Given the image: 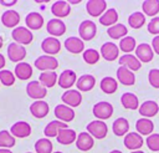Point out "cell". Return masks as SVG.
Instances as JSON below:
<instances>
[{"label": "cell", "instance_id": "obj_3", "mask_svg": "<svg viewBox=\"0 0 159 153\" xmlns=\"http://www.w3.org/2000/svg\"><path fill=\"white\" fill-rule=\"evenodd\" d=\"M86 131L96 139H103L107 133H108V127L106 124V122L103 121H99V119H96V121H92L87 124L86 127Z\"/></svg>", "mask_w": 159, "mask_h": 153}, {"label": "cell", "instance_id": "obj_34", "mask_svg": "<svg viewBox=\"0 0 159 153\" xmlns=\"http://www.w3.org/2000/svg\"><path fill=\"white\" fill-rule=\"evenodd\" d=\"M57 81H58V77H57V73H56L55 71L41 72L40 76H39V82H40L42 86H45L46 88L53 87Z\"/></svg>", "mask_w": 159, "mask_h": 153}, {"label": "cell", "instance_id": "obj_36", "mask_svg": "<svg viewBox=\"0 0 159 153\" xmlns=\"http://www.w3.org/2000/svg\"><path fill=\"white\" fill-rule=\"evenodd\" d=\"M118 21V12L116 9H107L106 12L99 17V22L104 26H113Z\"/></svg>", "mask_w": 159, "mask_h": 153}, {"label": "cell", "instance_id": "obj_11", "mask_svg": "<svg viewBox=\"0 0 159 153\" xmlns=\"http://www.w3.org/2000/svg\"><path fill=\"white\" fill-rule=\"evenodd\" d=\"M53 113H55V117L58 121L65 122V123L71 122V121L75 119V111L71 107H68V106H66L63 103L57 104L55 107V109H53Z\"/></svg>", "mask_w": 159, "mask_h": 153}, {"label": "cell", "instance_id": "obj_55", "mask_svg": "<svg viewBox=\"0 0 159 153\" xmlns=\"http://www.w3.org/2000/svg\"><path fill=\"white\" fill-rule=\"evenodd\" d=\"M130 153H144V152L139 149V151H133V152H130Z\"/></svg>", "mask_w": 159, "mask_h": 153}, {"label": "cell", "instance_id": "obj_38", "mask_svg": "<svg viewBox=\"0 0 159 153\" xmlns=\"http://www.w3.org/2000/svg\"><path fill=\"white\" fill-rule=\"evenodd\" d=\"M142 9H143V14L155 17V15L159 12V0H145L142 4Z\"/></svg>", "mask_w": 159, "mask_h": 153}, {"label": "cell", "instance_id": "obj_13", "mask_svg": "<svg viewBox=\"0 0 159 153\" xmlns=\"http://www.w3.org/2000/svg\"><path fill=\"white\" fill-rule=\"evenodd\" d=\"M10 133L15 138H25V137H29L31 134V126L27 122H25V121H17V122H15L11 126Z\"/></svg>", "mask_w": 159, "mask_h": 153}, {"label": "cell", "instance_id": "obj_44", "mask_svg": "<svg viewBox=\"0 0 159 153\" xmlns=\"http://www.w3.org/2000/svg\"><path fill=\"white\" fill-rule=\"evenodd\" d=\"M0 83L4 86H12L15 83V73L10 70H1L0 71Z\"/></svg>", "mask_w": 159, "mask_h": 153}, {"label": "cell", "instance_id": "obj_53", "mask_svg": "<svg viewBox=\"0 0 159 153\" xmlns=\"http://www.w3.org/2000/svg\"><path fill=\"white\" fill-rule=\"evenodd\" d=\"M2 44H4V39H2V36L0 35V49L2 47Z\"/></svg>", "mask_w": 159, "mask_h": 153}, {"label": "cell", "instance_id": "obj_19", "mask_svg": "<svg viewBox=\"0 0 159 153\" xmlns=\"http://www.w3.org/2000/svg\"><path fill=\"white\" fill-rule=\"evenodd\" d=\"M51 12L56 16V19H61V17H66L70 15L71 12V6L68 1H63V0H58L55 1L51 5Z\"/></svg>", "mask_w": 159, "mask_h": 153}, {"label": "cell", "instance_id": "obj_51", "mask_svg": "<svg viewBox=\"0 0 159 153\" xmlns=\"http://www.w3.org/2000/svg\"><path fill=\"white\" fill-rule=\"evenodd\" d=\"M0 153H12V152L7 148H0Z\"/></svg>", "mask_w": 159, "mask_h": 153}, {"label": "cell", "instance_id": "obj_6", "mask_svg": "<svg viewBox=\"0 0 159 153\" xmlns=\"http://www.w3.org/2000/svg\"><path fill=\"white\" fill-rule=\"evenodd\" d=\"M93 114L97 117L99 121H104L112 117L113 114V106L109 102L106 101H99L93 106Z\"/></svg>", "mask_w": 159, "mask_h": 153}, {"label": "cell", "instance_id": "obj_20", "mask_svg": "<svg viewBox=\"0 0 159 153\" xmlns=\"http://www.w3.org/2000/svg\"><path fill=\"white\" fill-rule=\"evenodd\" d=\"M117 80L118 82L123 83L124 86H132L135 82V75L133 71L124 66H119L117 68Z\"/></svg>", "mask_w": 159, "mask_h": 153}, {"label": "cell", "instance_id": "obj_30", "mask_svg": "<svg viewBox=\"0 0 159 153\" xmlns=\"http://www.w3.org/2000/svg\"><path fill=\"white\" fill-rule=\"evenodd\" d=\"M135 129L140 136H150L154 131V123L149 118H139L135 122Z\"/></svg>", "mask_w": 159, "mask_h": 153}, {"label": "cell", "instance_id": "obj_2", "mask_svg": "<svg viewBox=\"0 0 159 153\" xmlns=\"http://www.w3.org/2000/svg\"><path fill=\"white\" fill-rule=\"evenodd\" d=\"M34 66L35 68L42 71V72H46V71H55L57 67H58V61L53 57V56H50V55H42V56H39L35 62H34Z\"/></svg>", "mask_w": 159, "mask_h": 153}, {"label": "cell", "instance_id": "obj_33", "mask_svg": "<svg viewBox=\"0 0 159 153\" xmlns=\"http://www.w3.org/2000/svg\"><path fill=\"white\" fill-rule=\"evenodd\" d=\"M120 103L127 109H137V108H139V100L132 92H124L120 96Z\"/></svg>", "mask_w": 159, "mask_h": 153}, {"label": "cell", "instance_id": "obj_43", "mask_svg": "<svg viewBox=\"0 0 159 153\" xmlns=\"http://www.w3.org/2000/svg\"><path fill=\"white\" fill-rule=\"evenodd\" d=\"M99 57H101V53L97 50H94V49H87V50L83 51V60L88 65L97 63L98 60H99Z\"/></svg>", "mask_w": 159, "mask_h": 153}, {"label": "cell", "instance_id": "obj_52", "mask_svg": "<svg viewBox=\"0 0 159 153\" xmlns=\"http://www.w3.org/2000/svg\"><path fill=\"white\" fill-rule=\"evenodd\" d=\"M68 2H71V4H80L81 0H71V1H68Z\"/></svg>", "mask_w": 159, "mask_h": 153}, {"label": "cell", "instance_id": "obj_41", "mask_svg": "<svg viewBox=\"0 0 159 153\" xmlns=\"http://www.w3.org/2000/svg\"><path fill=\"white\" fill-rule=\"evenodd\" d=\"M16 143L15 137L9 132V131H0V148H7L10 149L11 147H14Z\"/></svg>", "mask_w": 159, "mask_h": 153}, {"label": "cell", "instance_id": "obj_49", "mask_svg": "<svg viewBox=\"0 0 159 153\" xmlns=\"http://www.w3.org/2000/svg\"><path fill=\"white\" fill-rule=\"evenodd\" d=\"M16 2H17L16 0H0V4L4 5V6H12Z\"/></svg>", "mask_w": 159, "mask_h": 153}, {"label": "cell", "instance_id": "obj_10", "mask_svg": "<svg viewBox=\"0 0 159 153\" xmlns=\"http://www.w3.org/2000/svg\"><path fill=\"white\" fill-rule=\"evenodd\" d=\"M61 100L63 102V104L68 106V107H78L82 102V95L78 90H67L62 93Z\"/></svg>", "mask_w": 159, "mask_h": 153}, {"label": "cell", "instance_id": "obj_45", "mask_svg": "<svg viewBox=\"0 0 159 153\" xmlns=\"http://www.w3.org/2000/svg\"><path fill=\"white\" fill-rule=\"evenodd\" d=\"M145 143L150 151L159 153V133H152L150 136H148Z\"/></svg>", "mask_w": 159, "mask_h": 153}, {"label": "cell", "instance_id": "obj_18", "mask_svg": "<svg viewBox=\"0 0 159 153\" xmlns=\"http://www.w3.org/2000/svg\"><path fill=\"white\" fill-rule=\"evenodd\" d=\"M101 56L107 61H114L119 55V47L114 42H104L101 46Z\"/></svg>", "mask_w": 159, "mask_h": 153}, {"label": "cell", "instance_id": "obj_57", "mask_svg": "<svg viewBox=\"0 0 159 153\" xmlns=\"http://www.w3.org/2000/svg\"><path fill=\"white\" fill-rule=\"evenodd\" d=\"M26 153H32V152H26Z\"/></svg>", "mask_w": 159, "mask_h": 153}, {"label": "cell", "instance_id": "obj_15", "mask_svg": "<svg viewBox=\"0 0 159 153\" xmlns=\"http://www.w3.org/2000/svg\"><path fill=\"white\" fill-rule=\"evenodd\" d=\"M77 82V76L73 70H65L58 76V86L66 90H71V87Z\"/></svg>", "mask_w": 159, "mask_h": 153}, {"label": "cell", "instance_id": "obj_28", "mask_svg": "<svg viewBox=\"0 0 159 153\" xmlns=\"http://www.w3.org/2000/svg\"><path fill=\"white\" fill-rule=\"evenodd\" d=\"M94 83H96V78H94V76L87 73V75H82L81 77L77 78L76 87H77L78 91L88 92V91H91V90L94 87Z\"/></svg>", "mask_w": 159, "mask_h": 153}, {"label": "cell", "instance_id": "obj_8", "mask_svg": "<svg viewBox=\"0 0 159 153\" xmlns=\"http://www.w3.org/2000/svg\"><path fill=\"white\" fill-rule=\"evenodd\" d=\"M41 49L46 55L53 56V55H56V53H58L61 51V42H60V40L57 37L48 36V37H45L42 40Z\"/></svg>", "mask_w": 159, "mask_h": 153}, {"label": "cell", "instance_id": "obj_4", "mask_svg": "<svg viewBox=\"0 0 159 153\" xmlns=\"http://www.w3.org/2000/svg\"><path fill=\"white\" fill-rule=\"evenodd\" d=\"M78 34L82 41H91L97 34V26L91 20H83L78 26Z\"/></svg>", "mask_w": 159, "mask_h": 153}, {"label": "cell", "instance_id": "obj_16", "mask_svg": "<svg viewBox=\"0 0 159 153\" xmlns=\"http://www.w3.org/2000/svg\"><path fill=\"white\" fill-rule=\"evenodd\" d=\"M135 56L140 61V62H150L153 60V56H154V51L152 49V46L149 44H139L137 47H135Z\"/></svg>", "mask_w": 159, "mask_h": 153}, {"label": "cell", "instance_id": "obj_24", "mask_svg": "<svg viewBox=\"0 0 159 153\" xmlns=\"http://www.w3.org/2000/svg\"><path fill=\"white\" fill-rule=\"evenodd\" d=\"M65 49L71 53H80L84 51V42L76 36H70L65 40Z\"/></svg>", "mask_w": 159, "mask_h": 153}, {"label": "cell", "instance_id": "obj_42", "mask_svg": "<svg viewBox=\"0 0 159 153\" xmlns=\"http://www.w3.org/2000/svg\"><path fill=\"white\" fill-rule=\"evenodd\" d=\"M119 50L120 51H123V52H132L135 47H137V41H135V39L134 37H132V36H125V37H123L120 41H119Z\"/></svg>", "mask_w": 159, "mask_h": 153}, {"label": "cell", "instance_id": "obj_5", "mask_svg": "<svg viewBox=\"0 0 159 153\" xmlns=\"http://www.w3.org/2000/svg\"><path fill=\"white\" fill-rule=\"evenodd\" d=\"M26 93L30 98L36 100V101H41L43 97H46L47 88L45 86H42L39 81H30L26 86Z\"/></svg>", "mask_w": 159, "mask_h": 153}, {"label": "cell", "instance_id": "obj_48", "mask_svg": "<svg viewBox=\"0 0 159 153\" xmlns=\"http://www.w3.org/2000/svg\"><path fill=\"white\" fill-rule=\"evenodd\" d=\"M152 49L157 55H159V35L154 36V39L152 40Z\"/></svg>", "mask_w": 159, "mask_h": 153}, {"label": "cell", "instance_id": "obj_23", "mask_svg": "<svg viewBox=\"0 0 159 153\" xmlns=\"http://www.w3.org/2000/svg\"><path fill=\"white\" fill-rule=\"evenodd\" d=\"M25 24L29 30H40L43 26V16L40 12H29L25 17Z\"/></svg>", "mask_w": 159, "mask_h": 153}, {"label": "cell", "instance_id": "obj_22", "mask_svg": "<svg viewBox=\"0 0 159 153\" xmlns=\"http://www.w3.org/2000/svg\"><path fill=\"white\" fill-rule=\"evenodd\" d=\"M94 144V138L88 133V132H81L80 134H77V139H76V147L82 151V152H87L89 149H92Z\"/></svg>", "mask_w": 159, "mask_h": 153}, {"label": "cell", "instance_id": "obj_54", "mask_svg": "<svg viewBox=\"0 0 159 153\" xmlns=\"http://www.w3.org/2000/svg\"><path fill=\"white\" fill-rule=\"evenodd\" d=\"M109 153H123V152H120V151H118V149H114V151H111Z\"/></svg>", "mask_w": 159, "mask_h": 153}, {"label": "cell", "instance_id": "obj_46", "mask_svg": "<svg viewBox=\"0 0 159 153\" xmlns=\"http://www.w3.org/2000/svg\"><path fill=\"white\" fill-rule=\"evenodd\" d=\"M148 81L152 87L159 88V68H152L148 73Z\"/></svg>", "mask_w": 159, "mask_h": 153}, {"label": "cell", "instance_id": "obj_29", "mask_svg": "<svg viewBox=\"0 0 159 153\" xmlns=\"http://www.w3.org/2000/svg\"><path fill=\"white\" fill-rule=\"evenodd\" d=\"M32 76V66L27 62H19L15 66V77L21 80V81H26Z\"/></svg>", "mask_w": 159, "mask_h": 153}, {"label": "cell", "instance_id": "obj_25", "mask_svg": "<svg viewBox=\"0 0 159 153\" xmlns=\"http://www.w3.org/2000/svg\"><path fill=\"white\" fill-rule=\"evenodd\" d=\"M119 65L129 68L133 72L138 71L142 67V62L137 58V56H134L132 53H124L123 56H120L119 57Z\"/></svg>", "mask_w": 159, "mask_h": 153}, {"label": "cell", "instance_id": "obj_26", "mask_svg": "<svg viewBox=\"0 0 159 153\" xmlns=\"http://www.w3.org/2000/svg\"><path fill=\"white\" fill-rule=\"evenodd\" d=\"M138 111H139V113H140L142 117H144V118H150V117H154V116L159 112V104H158L157 102L149 100V101L143 102V103L139 106Z\"/></svg>", "mask_w": 159, "mask_h": 153}, {"label": "cell", "instance_id": "obj_47", "mask_svg": "<svg viewBox=\"0 0 159 153\" xmlns=\"http://www.w3.org/2000/svg\"><path fill=\"white\" fill-rule=\"evenodd\" d=\"M147 29H148V32H150V34L158 36V35H159V16L153 17V19L148 22Z\"/></svg>", "mask_w": 159, "mask_h": 153}, {"label": "cell", "instance_id": "obj_40", "mask_svg": "<svg viewBox=\"0 0 159 153\" xmlns=\"http://www.w3.org/2000/svg\"><path fill=\"white\" fill-rule=\"evenodd\" d=\"M128 24L132 29H140L145 24V15L140 11H135L130 14L128 17Z\"/></svg>", "mask_w": 159, "mask_h": 153}, {"label": "cell", "instance_id": "obj_27", "mask_svg": "<svg viewBox=\"0 0 159 153\" xmlns=\"http://www.w3.org/2000/svg\"><path fill=\"white\" fill-rule=\"evenodd\" d=\"M63 128H68L67 123L61 122L58 119H55V121H51L47 123V126L43 129V133H45L46 138H52V137H57L58 132Z\"/></svg>", "mask_w": 159, "mask_h": 153}, {"label": "cell", "instance_id": "obj_37", "mask_svg": "<svg viewBox=\"0 0 159 153\" xmlns=\"http://www.w3.org/2000/svg\"><path fill=\"white\" fill-rule=\"evenodd\" d=\"M107 34H108L109 37H112V39H114V40H118V39L122 40L123 37L127 36L128 30H127V27H125L123 24H116V25L108 27Z\"/></svg>", "mask_w": 159, "mask_h": 153}, {"label": "cell", "instance_id": "obj_7", "mask_svg": "<svg viewBox=\"0 0 159 153\" xmlns=\"http://www.w3.org/2000/svg\"><path fill=\"white\" fill-rule=\"evenodd\" d=\"M7 57L11 62H21L26 57V49L22 45H19L16 42H11L7 46Z\"/></svg>", "mask_w": 159, "mask_h": 153}, {"label": "cell", "instance_id": "obj_31", "mask_svg": "<svg viewBox=\"0 0 159 153\" xmlns=\"http://www.w3.org/2000/svg\"><path fill=\"white\" fill-rule=\"evenodd\" d=\"M56 139H57L58 143L65 144V146H68V144L76 142L77 134H76L75 129H72V128H63V129H61V131L58 132Z\"/></svg>", "mask_w": 159, "mask_h": 153}, {"label": "cell", "instance_id": "obj_14", "mask_svg": "<svg viewBox=\"0 0 159 153\" xmlns=\"http://www.w3.org/2000/svg\"><path fill=\"white\" fill-rule=\"evenodd\" d=\"M46 30L51 36L58 37V36H62L66 32V25L61 19L55 17V19L48 20V22L46 25Z\"/></svg>", "mask_w": 159, "mask_h": 153}, {"label": "cell", "instance_id": "obj_39", "mask_svg": "<svg viewBox=\"0 0 159 153\" xmlns=\"http://www.w3.org/2000/svg\"><path fill=\"white\" fill-rule=\"evenodd\" d=\"M35 152L36 153H53L52 142L48 138H40L35 142Z\"/></svg>", "mask_w": 159, "mask_h": 153}, {"label": "cell", "instance_id": "obj_32", "mask_svg": "<svg viewBox=\"0 0 159 153\" xmlns=\"http://www.w3.org/2000/svg\"><path fill=\"white\" fill-rule=\"evenodd\" d=\"M112 129H113V133L118 137H123L125 134H128L129 132V122L124 118V117H118L114 122H113V126H112Z\"/></svg>", "mask_w": 159, "mask_h": 153}, {"label": "cell", "instance_id": "obj_9", "mask_svg": "<svg viewBox=\"0 0 159 153\" xmlns=\"http://www.w3.org/2000/svg\"><path fill=\"white\" fill-rule=\"evenodd\" d=\"M86 10L91 16H93V17L99 16L101 17L107 10V1H104V0H88L86 2Z\"/></svg>", "mask_w": 159, "mask_h": 153}, {"label": "cell", "instance_id": "obj_17", "mask_svg": "<svg viewBox=\"0 0 159 153\" xmlns=\"http://www.w3.org/2000/svg\"><path fill=\"white\" fill-rule=\"evenodd\" d=\"M1 22L5 27L15 29V27H17V25L20 22V14L16 10H12V9L6 10L1 15Z\"/></svg>", "mask_w": 159, "mask_h": 153}, {"label": "cell", "instance_id": "obj_1", "mask_svg": "<svg viewBox=\"0 0 159 153\" xmlns=\"http://www.w3.org/2000/svg\"><path fill=\"white\" fill-rule=\"evenodd\" d=\"M11 37L14 39V41L19 45H29L34 40V35L31 32V30H29L25 26H17L11 31Z\"/></svg>", "mask_w": 159, "mask_h": 153}, {"label": "cell", "instance_id": "obj_12", "mask_svg": "<svg viewBox=\"0 0 159 153\" xmlns=\"http://www.w3.org/2000/svg\"><path fill=\"white\" fill-rule=\"evenodd\" d=\"M143 144L144 139L138 132H129L124 136V147L129 151H139Z\"/></svg>", "mask_w": 159, "mask_h": 153}, {"label": "cell", "instance_id": "obj_56", "mask_svg": "<svg viewBox=\"0 0 159 153\" xmlns=\"http://www.w3.org/2000/svg\"><path fill=\"white\" fill-rule=\"evenodd\" d=\"M53 153H62V152H53Z\"/></svg>", "mask_w": 159, "mask_h": 153}, {"label": "cell", "instance_id": "obj_35", "mask_svg": "<svg viewBox=\"0 0 159 153\" xmlns=\"http://www.w3.org/2000/svg\"><path fill=\"white\" fill-rule=\"evenodd\" d=\"M99 87L101 90L107 93V95H111V93H114L118 88V81L114 80L113 77L111 76H107V77H103L101 80V83H99Z\"/></svg>", "mask_w": 159, "mask_h": 153}, {"label": "cell", "instance_id": "obj_50", "mask_svg": "<svg viewBox=\"0 0 159 153\" xmlns=\"http://www.w3.org/2000/svg\"><path fill=\"white\" fill-rule=\"evenodd\" d=\"M5 57H4V55L2 53H0V71L4 68V66H5Z\"/></svg>", "mask_w": 159, "mask_h": 153}, {"label": "cell", "instance_id": "obj_21", "mask_svg": "<svg viewBox=\"0 0 159 153\" xmlns=\"http://www.w3.org/2000/svg\"><path fill=\"white\" fill-rule=\"evenodd\" d=\"M30 112L35 118H43L50 112V106L45 101H35L30 104Z\"/></svg>", "mask_w": 159, "mask_h": 153}]
</instances>
